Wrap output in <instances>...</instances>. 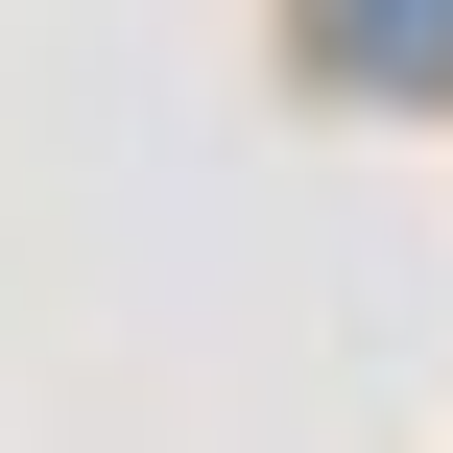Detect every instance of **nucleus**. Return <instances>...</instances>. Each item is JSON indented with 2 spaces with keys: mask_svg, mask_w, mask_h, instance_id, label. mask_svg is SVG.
I'll return each instance as SVG.
<instances>
[{
  "mask_svg": "<svg viewBox=\"0 0 453 453\" xmlns=\"http://www.w3.org/2000/svg\"><path fill=\"white\" fill-rule=\"evenodd\" d=\"M334 48L358 72H453V0H334Z\"/></svg>",
  "mask_w": 453,
  "mask_h": 453,
  "instance_id": "f257e3e1",
  "label": "nucleus"
}]
</instances>
